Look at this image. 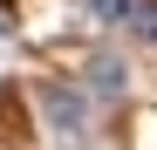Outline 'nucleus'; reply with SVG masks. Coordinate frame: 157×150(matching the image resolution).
Wrapping results in <instances>:
<instances>
[{"label":"nucleus","instance_id":"obj_1","mask_svg":"<svg viewBox=\"0 0 157 150\" xmlns=\"http://www.w3.org/2000/svg\"><path fill=\"white\" fill-rule=\"evenodd\" d=\"M34 103H41V123L55 130L62 150H89V130H96V109H89V96L82 82H34Z\"/></svg>","mask_w":157,"mask_h":150},{"label":"nucleus","instance_id":"obj_3","mask_svg":"<svg viewBox=\"0 0 157 150\" xmlns=\"http://www.w3.org/2000/svg\"><path fill=\"white\" fill-rule=\"evenodd\" d=\"M89 14L102 28H130V14H137V0H89Z\"/></svg>","mask_w":157,"mask_h":150},{"label":"nucleus","instance_id":"obj_5","mask_svg":"<svg viewBox=\"0 0 157 150\" xmlns=\"http://www.w3.org/2000/svg\"><path fill=\"white\" fill-rule=\"evenodd\" d=\"M7 28H14V14H7V0H0V34H7Z\"/></svg>","mask_w":157,"mask_h":150},{"label":"nucleus","instance_id":"obj_2","mask_svg":"<svg viewBox=\"0 0 157 150\" xmlns=\"http://www.w3.org/2000/svg\"><path fill=\"white\" fill-rule=\"evenodd\" d=\"M123 89H130V68H123L116 55H96V62L82 68V96H96V103H116Z\"/></svg>","mask_w":157,"mask_h":150},{"label":"nucleus","instance_id":"obj_4","mask_svg":"<svg viewBox=\"0 0 157 150\" xmlns=\"http://www.w3.org/2000/svg\"><path fill=\"white\" fill-rule=\"evenodd\" d=\"M130 34L157 48V0H137V14H130Z\"/></svg>","mask_w":157,"mask_h":150}]
</instances>
